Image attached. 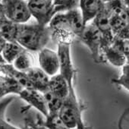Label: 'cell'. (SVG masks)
<instances>
[{
    "instance_id": "obj_1",
    "label": "cell",
    "mask_w": 129,
    "mask_h": 129,
    "mask_svg": "<svg viewBox=\"0 0 129 129\" xmlns=\"http://www.w3.org/2000/svg\"><path fill=\"white\" fill-rule=\"evenodd\" d=\"M51 30L37 24H18L15 41L26 50L40 51L49 42Z\"/></svg>"
},
{
    "instance_id": "obj_2",
    "label": "cell",
    "mask_w": 129,
    "mask_h": 129,
    "mask_svg": "<svg viewBox=\"0 0 129 129\" xmlns=\"http://www.w3.org/2000/svg\"><path fill=\"white\" fill-rule=\"evenodd\" d=\"M84 109L78 96L72 97L67 96L63 100L62 106L58 112V115L69 129H89L82 118V112Z\"/></svg>"
},
{
    "instance_id": "obj_3",
    "label": "cell",
    "mask_w": 129,
    "mask_h": 129,
    "mask_svg": "<svg viewBox=\"0 0 129 129\" xmlns=\"http://www.w3.org/2000/svg\"><path fill=\"white\" fill-rule=\"evenodd\" d=\"M57 54L59 59L60 75L66 79L69 87L68 96H77L74 87L75 70L71 55V44L68 43H58Z\"/></svg>"
},
{
    "instance_id": "obj_4",
    "label": "cell",
    "mask_w": 129,
    "mask_h": 129,
    "mask_svg": "<svg viewBox=\"0 0 129 129\" xmlns=\"http://www.w3.org/2000/svg\"><path fill=\"white\" fill-rule=\"evenodd\" d=\"M78 37L87 46L90 51L92 58L96 63H100L103 61L104 58L101 52L102 37L100 31L93 23L86 24L83 31Z\"/></svg>"
},
{
    "instance_id": "obj_5",
    "label": "cell",
    "mask_w": 129,
    "mask_h": 129,
    "mask_svg": "<svg viewBox=\"0 0 129 129\" xmlns=\"http://www.w3.org/2000/svg\"><path fill=\"white\" fill-rule=\"evenodd\" d=\"M1 5L7 19L15 24H25L31 15L25 0H2Z\"/></svg>"
},
{
    "instance_id": "obj_6",
    "label": "cell",
    "mask_w": 129,
    "mask_h": 129,
    "mask_svg": "<svg viewBox=\"0 0 129 129\" xmlns=\"http://www.w3.org/2000/svg\"><path fill=\"white\" fill-rule=\"evenodd\" d=\"M29 12L41 26H47L55 15L53 3L47 0H28Z\"/></svg>"
},
{
    "instance_id": "obj_7",
    "label": "cell",
    "mask_w": 129,
    "mask_h": 129,
    "mask_svg": "<svg viewBox=\"0 0 129 129\" xmlns=\"http://www.w3.org/2000/svg\"><path fill=\"white\" fill-rule=\"evenodd\" d=\"M92 23L100 33L102 37L101 49L106 46H110L114 39V36L109 24V16L105 8H103L102 11L93 19Z\"/></svg>"
},
{
    "instance_id": "obj_8",
    "label": "cell",
    "mask_w": 129,
    "mask_h": 129,
    "mask_svg": "<svg viewBox=\"0 0 129 129\" xmlns=\"http://www.w3.org/2000/svg\"><path fill=\"white\" fill-rule=\"evenodd\" d=\"M40 69L49 76L57 75L59 71V59L57 52L49 49H43L39 53Z\"/></svg>"
},
{
    "instance_id": "obj_9",
    "label": "cell",
    "mask_w": 129,
    "mask_h": 129,
    "mask_svg": "<svg viewBox=\"0 0 129 129\" xmlns=\"http://www.w3.org/2000/svg\"><path fill=\"white\" fill-rule=\"evenodd\" d=\"M18 95L23 100L37 109L45 117L47 116L48 109L42 93L34 89H23Z\"/></svg>"
},
{
    "instance_id": "obj_10",
    "label": "cell",
    "mask_w": 129,
    "mask_h": 129,
    "mask_svg": "<svg viewBox=\"0 0 129 129\" xmlns=\"http://www.w3.org/2000/svg\"><path fill=\"white\" fill-rule=\"evenodd\" d=\"M79 8L84 24L86 25L102 11L104 3L100 0H79Z\"/></svg>"
},
{
    "instance_id": "obj_11",
    "label": "cell",
    "mask_w": 129,
    "mask_h": 129,
    "mask_svg": "<svg viewBox=\"0 0 129 129\" xmlns=\"http://www.w3.org/2000/svg\"><path fill=\"white\" fill-rule=\"evenodd\" d=\"M34 90L40 93L48 90L49 77L40 68L32 67L26 72Z\"/></svg>"
},
{
    "instance_id": "obj_12",
    "label": "cell",
    "mask_w": 129,
    "mask_h": 129,
    "mask_svg": "<svg viewBox=\"0 0 129 129\" xmlns=\"http://www.w3.org/2000/svg\"><path fill=\"white\" fill-rule=\"evenodd\" d=\"M0 70L6 75L17 81L24 89H34L27 74L17 70L12 64H7L6 62L0 64Z\"/></svg>"
},
{
    "instance_id": "obj_13",
    "label": "cell",
    "mask_w": 129,
    "mask_h": 129,
    "mask_svg": "<svg viewBox=\"0 0 129 129\" xmlns=\"http://www.w3.org/2000/svg\"><path fill=\"white\" fill-rule=\"evenodd\" d=\"M64 15H66V18L70 31L74 35L78 37L85 27L81 10L79 9V8L74 9L66 12Z\"/></svg>"
},
{
    "instance_id": "obj_14",
    "label": "cell",
    "mask_w": 129,
    "mask_h": 129,
    "mask_svg": "<svg viewBox=\"0 0 129 129\" xmlns=\"http://www.w3.org/2000/svg\"><path fill=\"white\" fill-rule=\"evenodd\" d=\"M48 90L62 100H64L69 95V87L66 79L58 74L49 78Z\"/></svg>"
},
{
    "instance_id": "obj_15",
    "label": "cell",
    "mask_w": 129,
    "mask_h": 129,
    "mask_svg": "<svg viewBox=\"0 0 129 129\" xmlns=\"http://www.w3.org/2000/svg\"><path fill=\"white\" fill-rule=\"evenodd\" d=\"M102 55L109 62L115 67H122L124 64L128 62V59L118 49L113 46H108L101 49Z\"/></svg>"
},
{
    "instance_id": "obj_16",
    "label": "cell",
    "mask_w": 129,
    "mask_h": 129,
    "mask_svg": "<svg viewBox=\"0 0 129 129\" xmlns=\"http://www.w3.org/2000/svg\"><path fill=\"white\" fill-rule=\"evenodd\" d=\"M25 50L17 42H6L1 55L6 63L12 64L17 57Z\"/></svg>"
},
{
    "instance_id": "obj_17",
    "label": "cell",
    "mask_w": 129,
    "mask_h": 129,
    "mask_svg": "<svg viewBox=\"0 0 129 129\" xmlns=\"http://www.w3.org/2000/svg\"><path fill=\"white\" fill-rule=\"evenodd\" d=\"M43 95L48 109V114L49 113L58 114V112L62 106L64 100L53 94L49 90H46V92L43 93Z\"/></svg>"
},
{
    "instance_id": "obj_18",
    "label": "cell",
    "mask_w": 129,
    "mask_h": 129,
    "mask_svg": "<svg viewBox=\"0 0 129 129\" xmlns=\"http://www.w3.org/2000/svg\"><path fill=\"white\" fill-rule=\"evenodd\" d=\"M12 64L17 70L26 73L30 69L34 67L32 56L27 50H25L17 57Z\"/></svg>"
},
{
    "instance_id": "obj_19",
    "label": "cell",
    "mask_w": 129,
    "mask_h": 129,
    "mask_svg": "<svg viewBox=\"0 0 129 129\" xmlns=\"http://www.w3.org/2000/svg\"><path fill=\"white\" fill-rule=\"evenodd\" d=\"M104 8L109 15H120L128 11V3L124 0H111L104 4Z\"/></svg>"
},
{
    "instance_id": "obj_20",
    "label": "cell",
    "mask_w": 129,
    "mask_h": 129,
    "mask_svg": "<svg viewBox=\"0 0 129 129\" xmlns=\"http://www.w3.org/2000/svg\"><path fill=\"white\" fill-rule=\"evenodd\" d=\"M18 24L13 23L10 21H7L0 28V35L6 42H16Z\"/></svg>"
},
{
    "instance_id": "obj_21",
    "label": "cell",
    "mask_w": 129,
    "mask_h": 129,
    "mask_svg": "<svg viewBox=\"0 0 129 129\" xmlns=\"http://www.w3.org/2000/svg\"><path fill=\"white\" fill-rule=\"evenodd\" d=\"M41 124L48 129H69L59 117L58 113H49L47 116H46L45 121L41 122Z\"/></svg>"
},
{
    "instance_id": "obj_22",
    "label": "cell",
    "mask_w": 129,
    "mask_h": 129,
    "mask_svg": "<svg viewBox=\"0 0 129 129\" xmlns=\"http://www.w3.org/2000/svg\"><path fill=\"white\" fill-rule=\"evenodd\" d=\"M113 84L123 87L125 90H129V64L127 62L122 66V73L118 78H113L112 80Z\"/></svg>"
},
{
    "instance_id": "obj_23",
    "label": "cell",
    "mask_w": 129,
    "mask_h": 129,
    "mask_svg": "<svg viewBox=\"0 0 129 129\" xmlns=\"http://www.w3.org/2000/svg\"><path fill=\"white\" fill-rule=\"evenodd\" d=\"M112 46L120 51L127 59H128V40H122L118 37H115L112 40V43L111 44Z\"/></svg>"
},
{
    "instance_id": "obj_24",
    "label": "cell",
    "mask_w": 129,
    "mask_h": 129,
    "mask_svg": "<svg viewBox=\"0 0 129 129\" xmlns=\"http://www.w3.org/2000/svg\"><path fill=\"white\" fill-rule=\"evenodd\" d=\"M5 112H0V129H21L11 124L6 121L5 118Z\"/></svg>"
},
{
    "instance_id": "obj_25",
    "label": "cell",
    "mask_w": 129,
    "mask_h": 129,
    "mask_svg": "<svg viewBox=\"0 0 129 129\" xmlns=\"http://www.w3.org/2000/svg\"><path fill=\"white\" fill-rule=\"evenodd\" d=\"M26 124L29 125L31 127V129H48L41 123H35L34 121L30 119H26Z\"/></svg>"
},
{
    "instance_id": "obj_26",
    "label": "cell",
    "mask_w": 129,
    "mask_h": 129,
    "mask_svg": "<svg viewBox=\"0 0 129 129\" xmlns=\"http://www.w3.org/2000/svg\"><path fill=\"white\" fill-rule=\"evenodd\" d=\"M6 41L3 38V37L1 35H0V64L5 63V61L3 58L1 54H2V51H3V48H4L5 45H6Z\"/></svg>"
},
{
    "instance_id": "obj_27",
    "label": "cell",
    "mask_w": 129,
    "mask_h": 129,
    "mask_svg": "<svg viewBox=\"0 0 129 129\" xmlns=\"http://www.w3.org/2000/svg\"><path fill=\"white\" fill-rule=\"evenodd\" d=\"M8 21L7 18L6 17V15L3 10V8L1 6V5H0V28L2 27V26Z\"/></svg>"
},
{
    "instance_id": "obj_28",
    "label": "cell",
    "mask_w": 129,
    "mask_h": 129,
    "mask_svg": "<svg viewBox=\"0 0 129 129\" xmlns=\"http://www.w3.org/2000/svg\"><path fill=\"white\" fill-rule=\"evenodd\" d=\"M9 94H10L9 90L4 87L3 84L0 83V100H2L3 98H4V96H7Z\"/></svg>"
},
{
    "instance_id": "obj_29",
    "label": "cell",
    "mask_w": 129,
    "mask_h": 129,
    "mask_svg": "<svg viewBox=\"0 0 129 129\" xmlns=\"http://www.w3.org/2000/svg\"><path fill=\"white\" fill-rule=\"evenodd\" d=\"M63 1V0H53V5L54 6H56V5H58V4H59L60 3H61Z\"/></svg>"
},
{
    "instance_id": "obj_30",
    "label": "cell",
    "mask_w": 129,
    "mask_h": 129,
    "mask_svg": "<svg viewBox=\"0 0 129 129\" xmlns=\"http://www.w3.org/2000/svg\"><path fill=\"white\" fill-rule=\"evenodd\" d=\"M21 129H31V127L29 126V125H27V124H25V126L24 127H22V128H21Z\"/></svg>"
},
{
    "instance_id": "obj_31",
    "label": "cell",
    "mask_w": 129,
    "mask_h": 129,
    "mask_svg": "<svg viewBox=\"0 0 129 129\" xmlns=\"http://www.w3.org/2000/svg\"><path fill=\"white\" fill-rule=\"evenodd\" d=\"M100 1L103 3H104V4H106V3H109V2H110L111 0H100Z\"/></svg>"
},
{
    "instance_id": "obj_32",
    "label": "cell",
    "mask_w": 129,
    "mask_h": 129,
    "mask_svg": "<svg viewBox=\"0 0 129 129\" xmlns=\"http://www.w3.org/2000/svg\"><path fill=\"white\" fill-rule=\"evenodd\" d=\"M5 75V74H4V73H3V72L1 71V70H0V77L3 76V75Z\"/></svg>"
},
{
    "instance_id": "obj_33",
    "label": "cell",
    "mask_w": 129,
    "mask_h": 129,
    "mask_svg": "<svg viewBox=\"0 0 129 129\" xmlns=\"http://www.w3.org/2000/svg\"><path fill=\"white\" fill-rule=\"evenodd\" d=\"M124 2H126L127 3H128V0H124Z\"/></svg>"
},
{
    "instance_id": "obj_34",
    "label": "cell",
    "mask_w": 129,
    "mask_h": 129,
    "mask_svg": "<svg viewBox=\"0 0 129 129\" xmlns=\"http://www.w3.org/2000/svg\"><path fill=\"white\" fill-rule=\"evenodd\" d=\"M47 1H50V2H53V0H47Z\"/></svg>"
},
{
    "instance_id": "obj_35",
    "label": "cell",
    "mask_w": 129,
    "mask_h": 129,
    "mask_svg": "<svg viewBox=\"0 0 129 129\" xmlns=\"http://www.w3.org/2000/svg\"><path fill=\"white\" fill-rule=\"evenodd\" d=\"M1 1H2V0H0V3H1Z\"/></svg>"
},
{
    "instance_id": "obj_36",
    "label": "cell",
    "mask_w": 129,
    "mask_h": 129,
    "mask_svg": "<svg viewBox=\"0 0 129 129\" xmlns=\"http://www.w3.org/2000/svg\"><path fill=\"white\" fill-rule=\"evenodd\" d=\"M73 129H78V128H73Z\"/></svg>"
}]
</instances>
